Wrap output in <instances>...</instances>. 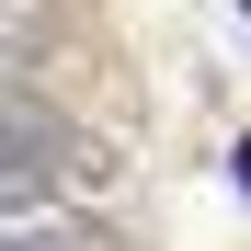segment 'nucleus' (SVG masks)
Instances as JSON below:
<instances>
[{"instance_id": "f257e3e1", "label": "nucleus", "mask_w": 251, "mask_h": 251, "mask_svg": "<svg viewBox=\"0 0 251 251\" xmlns=\"http://www.w3.org/2000/svg\"><path fill=\"white\" fill-rule=\"evenodd\" d=\"M228 183H240V194H251V137H240V149H228Z\"/></svg>"}, {"instance_id": "f03ea898", "label": "nucleus", "mask_w": 251, "mask_h": 251, "mask_svg": "<svg viewBox=\"0 0 251 251\" xmlns=\"http://www.w3.org/2000/svg\"><path fill=\"white\" fill-rule=\"evenodd\" d=\"M240 12H251V0H240Z\"/></svg>"}]
</instances>
